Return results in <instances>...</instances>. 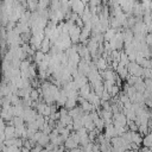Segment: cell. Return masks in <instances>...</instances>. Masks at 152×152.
Here are the masks:
<instances>
[{
    "label": "cell",
    "mask_w": 152,
    "mask_h": 152,
    "mask_svg": "<svg viewBox=\"0 0 152 152\" xmlns=\"http://www.w3.org/2000/svg\"><path fill=\"white\" fill-rule=\"evenodd\" d=\"M81 32H82V29L79 28L76 24L70 28V30H69V36H70V39H71L72 44H77V43L80 42Z\"/></svg>",
    "instance_id": "1"
},
{
    "label": "cell",
    "mask_w": 152,
    "mask_h": 152,
    "mask_svg": "<svg viewBox=\"0 0 152 152\" xmlns=\"http://www.w3.org/2000/svg\"><path fill=\"white\" fill-rule=\"evenodd\" d=\"M105 137H106V139L108 140V141H111L113 138H115V137H118V133H117V130H115V127H114V125L113 124H111V125H107L106 126V128H105Z\"/></svg>",
    "instance_id": "2"
},
{
    "label": "cell",
    "mask_w": 152,
    "mask_h": 152,
    "mask_svg": "<svg viewBox=\"0 0 152 152\" xmlns=\"http://www.w3.org/2000/svg\"><path fill=\"white\" fill-rule=\"evenodd\" d=\"M50 44H51L50 38L45 37V38L43 39V43H42V46H41V51H42L43 54H45V55H46V54H49V52H50V50H51Z\"/></svg>",
    "instance_id": "3"
},
{
    "label": "cell",
    "mask_w": 152,
    "mask_h": 152,
    "mask_svg": "<svg viewBox=\"0 0 152 152\" xmlns=\"http://www.w3.org/2000/svg\"><path fill=\"white\" fill-rule=\"evenodd\" d=\"M93 87L90 86V83H88V85H86V86H83V87H81L80 88V90H79V94L82 96V98H85V99H87V96L92 93V89Z\"/></svg>",
    "instance_id": "4"
},
{
    "label": "cell",
    "mask_w": 152,
    "mask_h": 152,
    "mask_svg": "<svg viewBox=\"0 0 152 152\" xmlns=\"http://www.w3.org/2000/svg\"><path fill=\"white\" fill-rule=\"evenodd\" d=\"M95 67L98 68V70H99L100 72H101V71L107 70V62H106V58L100 57V58L95 62Z\"/></svg>",
    "instance_id": "5"
},
{
    "label": "cell",
    "mask_w": 152,
    "mask_h": 152,
    "mask_svg": "<svg viewBox=\"0 0 152 152\" xmlns=\"http://www.w3.org/2000/svg\"><path fill=\"white\" fill-rule=\"evenodd\" d=\"M77 146H79V144H76L71 137H69V138L65 140V143H64V147H65L67 150H70V151L77 148Z\"/></svg>",
    "instance_id": "6"
},
{
    "label": "cell",
    "mask_w": 152,
    "mask_h": 152,
    "mask_svg": "<svg viewBox=\"0 0 152 152\" xmlns=\"http://www.w3.org/2000/svg\"><path fill=\"white\" fill-rule=\"evenodd\" d=\"M132 133V143L137 144V145H141L143 144V140H144V137L139 133V132H131Z\"/></svg>",
    "instance_id": "7"
},
{
    "label": "cell",
    "mask_w": 152,
    "mask_h": 152,
    "mask_svg": "<svg viewBox=\"0 0 152 152\" xmlns=\"http://www.w3.org/2000/svg\"><path fill=\"white\" fill-rule=\"evenodd\" d=\"M115 35H117V30L111 28V29H109V30H107V32L104 35V38H105V41H106V42H109V41H111Z\"/></svg>",
    "instance_id": "8"
},
{
    "label": "cell",
    "mask_w": 152,
    "mask_h": 152,
    "mask_svg": "<svg viewBox=\"0 0 152 152\" xmlns=\"http://www.w3.org/2000/svg\"><path fill=\"white\" fill-rule=\"evenodd\" d=\"M143 145H144L145 147H150V148H152V132L144 137Z\"/></svg>",
    "instance_id": "9"
},
{
    "label": "cell",
    "mask_w": 152,
    "mask_h": 152,
    "mask_svg": "<svg viewBox=\"0 0 152 152\" xmlns=\"http://www.w3.org/2000/svg\"><path fill=\"white\" fill-rule=\"evenodd\" d=\"M33 57H35V62L39 64V63H42V62L44 61V57H45V54H43V52H42L41 50H38V51H37V52L35 54V56H33Z\"/></svg>",
    "instance_id": "10"
},
{
    "label": "cell",
    "mask_w": 152,
    "mask_h": 152,
    "mask_svg": "<svg viewBox=\"0 0 152 152\" xmlns=\"http://www.w3.org/2000/svg\"><path fill=\"white\" fill-rule=\"evenodd\" d=\"M115 130H117V133H118V137H122L127 131H126V127L124 126H119V125H114Z\"/></svg>",
    "instance_id": "11"
},
{
    "label": "cell",
    "mask_w": 152,
    "mask_h": 152,
    "mask_svg": "<svg viewBox=\"0 0 152 152\" xmlns=\"http://www.w3.org/2000/svg\"><path fill=\"white\" fill-rule=\"evenodd\" d=\"M39 98H41V94H39L38 89H33V90L31 92V99H32V101H35V102H38Z\"/></svg>",
    "instance_id": "12"
},
{
    "label": "cell",
    "mask_w": 152,
    "mask_h": 152,
    "mask_svg": "<svg viewBox=\"0 0 152 152\" xmlns=\"http://www.w3.org/2000/svg\"><path fill=\"white\" fill-rule=\"evenodd\" d=\"M128 128H130V131L131 132H138V130H139V127H138V125L134 122V121H128Z\"/></svg>",
    "instance_id": "13"
},
{
    "label": "cell",
    "mask_w": 152,
    "mask_h": 152,
    "mask_svg": "<svg viewBox=\"0 0 152 152\" xmlns=\"http://www.w3.org/2000/svg\"><path fill=\"white\" fill-rule=\"evenodd\" d=\"M100 98H101V102H108V101H109V99H111L112 96H111V94H109L108 92H106V90H105Z\"/></svg>",
    "instance_id": "14"
},
{
    "label": "cell",
    "mask_w": 152,
    "mask_h": 152,
    "mask_svg": "<svg viewBox=\"0 0 152 152\" xmlns=\"http://www.w3.org/2000/svg\"><path fill=\"white\" fill-rule=\"evenodd\" d=\"M24 122H25V120L23 119V118H14L13 119V124H14V126L16 127H19V126H23L24 125Z\"/></svg>",
    "instance_id": "15"
},
{
    "label": "cell",
    "mask_w": 152,
    "mask_h": 152,
    "mask_svg": "<svg viewBox=\"0 0 152 152\" xmlns=\"http://www.w3.org/2000/svg\"><path fill=\"white\" fill-rule=\"evenodd\" d=\"M119 92H120V88L115 85V86H113V87H112V89H111L108 93L111 94V96H117V95L119 94Z\"/></svg>",
    "instance_id": "16"
}]
</instances>
